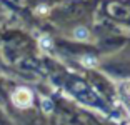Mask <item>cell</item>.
<instances>
[{
    "mask_svg": "<svg viewBox=\"0 0 130 125\" xmlns=\"http://www.w3.org/2000/svg\"><path fill=\"white\" fill-rule=\"evenodd\" d=\"M32 100H34V95L28 88L20 87L17 88L13 93H12V102L15 103L19 108H27V107L32 105Z\"/></svg>",
    "mask_w": 130,
    "mask_h": 125,
    "instance_id": "1",
    "label": "cell"
},
{
    "mask_svg": "<svg viewBox=\"0 0 130 125\" xmlns=\"http://www.w3.org/2000/svg\"><path fill=\"white\" fill-rule=\"evenodd\" d=\"M88 30L85 28V27H77L75 30H73V37L77 38V40H87L88 38Z\"/></svg>",
    "mask_w": 130,
    "mask_h": 125,
    "instance_id": "2",
    "label": "cell"
},
{
    "mask_svg": "<svg viewBox=\"0 0 130 125\" xmlns=\"http://www.w3.org/2000/svg\"><path fill=\"white\" fill-rule=\"evenodd\" d=\"M80 64L84 65V67H95L97 58L93 57V55H84V57L80 58Z\"/></svg>",
    "mask_w": 130,
    "mask_h": 125,
    "instance_id": "3",
    "label": "cell"
},
{
    "mask_svg": "<svg viewBox=\"0 0 130 125\" xmlns=\"http://www.w3.org/2000/svg\"><path fill=\"white\" fill-rule=\"evenodd\" d=\"M42 108H43V112L50 114V112L54 110V103H52V100H50V99H42Z\"/></svg>",
    "mask_w": 130,
    "mask_h": 125,
    "instance_id": "4",
    "label": "cell"
},
{
    "mask_svg": "<svg viewBox=\"0 0 130 125\" xmlns=\"http://www.w3.org/2000/svg\"><path fill=\"white\" fill-rule=\"evenodd\" d=\"M40 47H42V49H50V47H52V40H50V37H47V35L40 37Z\"/></svg>",
    "mask_w": 130,
    "mask_h": 125,
    "instance_id": "5",
    "label": "cell"
}]
</instances>
